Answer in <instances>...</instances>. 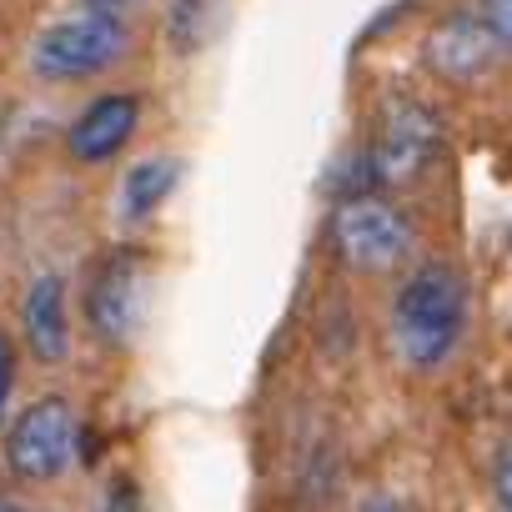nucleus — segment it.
Returning <instances> with one entry per match:
<instances>
[{
    "mask_svg": "<svg viewBox=\"0 0 512 512\" xmlns=\"http://www.w3.org/2000/svg\"><path fill=\"white\" fill-rule=\"evenodd\" d=\"M477 21L487 26V36L497 41L502 56H512V0H477Z\"/></svg>",
    "mask_w": 512,
    "mask_h": 512,
    "instance_id": "11",
    "label": "nucleus"
},
{
    "mask_svg": "<svg viewBox=\"0 0 512 512\" xmlns=\"http://www.w3.org/2000/svg\"><path fill=\"white\" fill-rule=\"evenodd\" d=\"M131 46V26L101 11H76L56 26H46L31 46V71L41 81L56 86H76V81H96L106 76Z\"/></svg>",
    "mask_w": 512,
    "mask_h": 512,
    "instance_id": "4",
    "label": "nucleus"
},
{
    "mask_svg": "<svg viewBox=\"0 0 512 512\" xmlns=\"http://www.w3.org/2000/svg\"><path fill=\"white\" fill-rule=\"evenodd\" d=\"M497 41L487 36V26L477 21V11H447L427 41H422V61L437 81L447 86H477L482 76H492L497 66Z\"/></svg>",
    "mask_w": 512,
    "mask_h": 512,
    "instance_id": "7",
    "label": "nucleus"
},
{
    "mask_svg": "<svg viewBox=\"0 0 512 512\" xmlns=\"http://www.w3.org/2000/svg\"><path fill=\"white\" fill-rule=\"evenodd\" d=\"M472 297L452 262H417L392 292V342L412 372H442L467 337Z\"/></svg>",
    "mask_w": 512,
    "mask_h": 512,
    "instance_id": "1",
    "label": "nucleus"
},
{
    "mask_svg": "<svg viewBox=\"0 0 512 512\" xmlns=\"http://www.w3.org/2000/svg\"><path fill=\"white\" fill-rule=\"evenodd\" d=\"M21 332L36 362L56 367L71 357V307H66V277L41 272L21 297Z\"/></svg>",
    "mask_w": 512,
    "mask_h": 512,
    "instance_id": "9",
    "label": "nucleus"
},
{
    "mask_svg": "<svg viewBox=\"0 0 512 512\" xmlns=\"http://www.w3.org/2000/svg\"><path fill=\"white\" fill-rule=\"evenodd\" d=\"M136 126H141V96H131V91H106V96H96V101L71 121L66 151H71L76 166H106V161H116V156L131 146Z\"/></svg>",
    "mask_w": 512,
    "mask_h": 512,
    "instance_id": "8",
    "label": "nucleus"
},
{
    "mask_svg": "<svg viewBox=\"0 0 512 512\" xmlns=\"http://www.w3.org/2000/svg\"><path fill=\"white\" fill-rule=\"evenodd\" d=\"M11 392H16V342L0 332V427H6L11 412Z\"/></svg>",
    "mask_w": 512,
    "mask_h": 512,
    "instance_id": "13",
    "label": "nucleus"
},
{
    "mask_svg": "<svg viewBox=\"0 0 512 512\" xmlns=\"http://www.w3.org/2000/svg\"><path fill=\"white\" fill-rule=\"evenodd\" d=\"M81 6H86V11H101V16H116V21H126V16L141 6V0H81Z\"/></svg>",
    "mask_w": 512,
    "mask_h": 512,
    "instance_id": "15",
    "label": "nucleus"
},
{
    "mask_svg": "<svg viewBox=\"0 0 512 512\" xmlns=\"http://www.w3.org/2000/svg\"><path fill=\"white\" fill-rule=\"evenodd\" d=\"M442 156V116L417 96H392L377 111L372 141H367V176L372 191H407L417 186Z\"/></svg>",
    "mask_w": 512,
    "mask_h": 512,
    "instance_id": "3",
    "label": "nucleus"
},
{
    "mask_svg": "<svg viewBox=\"0 0 512 512\" xmlns=\"http://www.w3.org/2000/svg\"><path fill=\"white\" fill-rule=\"evenodd\" d=\"M332 246L357 277H392L412 262L417 226L387 191H352L332 211Z\"/></svg>",
    "mask_w": 512,
    "mask_h": 512,
    "instance_id": "2",
    "label": "nucleus"
},
{
    "mask_svg": "<svg viewBox=\"0 0 512 512\" xmlns=\"http://www.w3.org/2000/svg\"><path fill=\"white\" fill-rule=\"evenodd\" d=\"M0 512H41V507H31V502H21V497H0Z\"/></svg>",
    "mask_w": 512,
    "mask_h": 512,
    "instance_id": "16",
    "label": "nucleus"
},
{
    "mask_svg": "<svg viewBox=\"0 0 512 512\" xmlns=\"http://www.w3.org/2000/svg\"><path fill=\"white\" fill-rule=\"evenodd\" d=\"M171 186H176V161H171V156H151V161H141V166L126 176V191H121L126 216H131V221L151 216V211L171 196Z\"/></svg>",
    "mask_w": 512,
    "mask_h": 512,
    "instance_id": "10",
    "label": "nucleus"
},
{
    "mask_svg": "<svg viewBox=\"0 0 512 512\" xmlns=\"http://www.w3.org/2000/svg\"><path fill=\"white\" fill-rule=\"evenodd\" d=\"M146 287H151V262L141 246H116L96 262L86 282V327L101 347H131L141 327Z\"/></svg>",
    "mask_w": 512,
    "mask_h": 512,
    "instance_id": "6",
    "label": "nucleus"
},
{
    "mask_svg": "<svg viewBox=\"0 0 512 512\" xmlns=\"http://www.w3.org/2000/svg\"><path fill=\"white\" fill-rule=\"evenodd\" d=\"M492 502L502 507V512H512V437L497 447V457H492Z\"/></svg>",
    "mask_w": 512,
    "mask_h": 512,
    "instance_id": "12",
    "label": "nucleus"
},
{
    "mask_svg": "<svg viewBox=\"0 0 512 512\" xmlns=\"http://www.w3.org/2000/svg\"><path fill=\"white\" fill-rule=\"evenodd\" d=\"M101 512H146V502H141V492H136L131 477H116L111 492H106V507H101Z\"/></svg>",
    "mask_w": 512,
    "mask_h": 512,
    "instance_id": "14",
    "label": "nucleus"
},
{
    "mask_svg": "<svg viewBox=\"0 0 512 512\" xmlns=\"http://www.w3.org/2000/svg\"><path fill=\"white\" fill-rule=\"evenodd\" d=\"M81 452V412L66 397H36L6 432V472L26 487L66 477Z\"/></svg>",
    "mask_w": 512,
    "mask_h": 512,
    "instance_id": "5",
    "label": "nucleus"
}]
</instances>
